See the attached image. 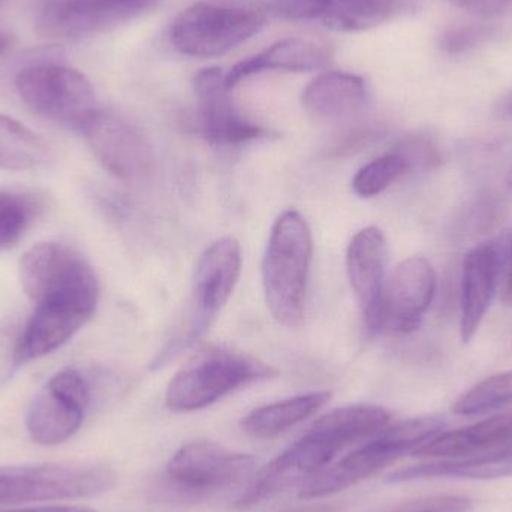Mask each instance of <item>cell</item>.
Here are the masks:
<instances>
[{
    "instance_id": "9a60e30c",
    "label": "cell",
    "mask_w": 512,
    "mask_h": 512,
    "mask_svg": "<svg viewBox=\"0 0 512 512\" xmlns=\"http://www.w3.org/2000/svg\"><path fill=\"white\" fill-rule=\"evenodd\" d=\"M198 101V123L204 140L213 146H240L268 132L246 119L231 99L225 72L218 66L201 69L194 78Z\"/></svg>"
},
{
    "instance_id": "83f0119b",
    "label": "cell",
    "mask_w": 512,
    "mask_h": 512,
    "mask_svg": "<svg viewBox=\"0 0 512 512\" xmlns=\"http://www.w3.org/2000/svg\"><path fill=\"white\" fill-rule=\"evenodd\" d=\"M512 403V370L484 379L460 396L453 412L463 417H474L496 411Z\"/></svg>"
},
{
    "instance_id": "5bb4252c",
    "label": "cell",
    "mask_w": 512,
    "mask_h": 512,
    "mask_svg": "<svg viewBox=\"0 0 512 512\" xmlns=\"http://www.w3.org/2000/svg\"><path fill=\"white\" fill-rule=\"evenodd\" d=\"M436 292V274L432 264L421 256L405 259L397 265L382 292L373 333L391 330L411 333L423 322Z\"/></svg>"
},
{
    "instance_id": "484cf974",
    "label": "cell",
    "mask_w": 512,
    "mask_h": 512,
    "mask_svg": "<svg viewBox=\"0 0 512 512\" xmlns=\"http://www.w3.org/2000/svg\"><path fill=\"white\" fill-rule=\"evenodd\" d=\"M50 159V146L41 135L24 123L0 114V170H36Z\"/></svg>"
},
{
    "instance_id": "4316f807",
    "label": "cell",
    "mask_w": 512,
    "mask_h": 512,
    "mask_svg": "<svg viewBox=\"0 0 512 512\" xmlns=\"http://www.w3.org/2000/svg\"><path fill=\"white\" fill-rule=\"evenodd\" d=\"M42 212L44 204L36 195L0 189V252L14 249Z\"/></svg>"
},
{
    "instance_id": "1f68e13d",
    "label": "cell",
    "mask_w": 512,
    "mask_h": 512,
    "mask_svg": "<svg viewBox=\"0 0 512 512\" xmlns=\"http://www.w3.org/2000/svg\"><path fill=\"white\" fill-rule=\"evenodd\" d=\"M474 502L465 496L438 495L405 502L390 512H469Z\"/></svg>"
},
{
    "instance_id": "74e56055",
    "label": "cell",
    "mask_w": 512,
    "mask_h": 512,
    "mask_svg": "<svg viewBox=\"0 0 512 512\" xmlns=\"http://www.w3.org/2000/svg\"><path fill=\"white\" fill-rule=\"evenodd\" d=\"M12 39L9 38L8 33L0 32V57L5 56L11 48Z\"/></svg>"
},
{
    "instance_id": "6da1fadb",
    "label": "cell",
    "mask_w": 512,
    "mask_h": 512,
    "mask_svg": "<svg viewBox=\"0 0 512 512\" xmlns=\"http://www.w3.org/2000/svg\"><path fill=\"white\" fill-rule=\"evenodd\" d=\"M312 233L306 219L288 210L274 222L262 259V285L271 315L285 327H300L306 312Z\"/></svg>"
},
{
    "instance_id": "3957f363",
    "label": "cell",
    "mask_w": 512,
    "mask_h": 512,
    "mask_svg": "<svg viewBox=\"0 0 512 512\" xmlns=\"http://www.w3.org/2000/svg\"><path fill=\"white\" fill-rule=\"evenodd\" d=\"M441 418L424 417L403 421L382 430L376 439L343 457L336 465L324 468L300 487L298 498L318 501L357 486L361 481L378 474L403 454L414 453L418 447L438 436L444 430Z\"/></svg>"
},
{
    "instance_id": "9c48e42d",
    "label": "cell",
    "mask_w": 512,
    "mask_h": 512,
    "mask_svg": "<svg viewBox=\"0 0 512 512\" xmlns=\"http://www.w3.org/2000/svg\"><path fill=\"white\" fill-rule=\"evenodd\" d=\"M161 0H39L33 11L36 32L53 41H75L116 29Z\"/></svg>"
},
{
    "instance_id": "7c38bea8",
    "label": "cell",
    "mask_w": 512,
    "mask_h": 512,
    "mask_svg": "<svg viewBox=\"0 0 512 512\" xmlns=\"http://www.w3.org/2000/svg\"><path fill=\"white\" fill-rule=\"evenodd\" d=\"M108 173L122 180H137L152 171L153 150L146 135L111 111L96 108L77 128Z\"/></svg>"
},
{
    "instance_id": "ffe728a7",
    "label": "cell",
    "mask_w": 512,
    "mask_h": 512,
    "mask_svg": "<svg viewBox=\"0 0 512 512\" xmlns=\"http://www.w3.org/2000/svg\"><path fill=\"white\" fill-rule=\"evenodd\" d=\"M501 255L495 245L477 246L463 264L460 331L468 343L477 334L498 285Z\"/></svg>"
},
{
    "instance_id": "e575fe53",
    "label": "cell",
    "mask_w": 512,
    "mask_h": 512,
    "mask_svg": "<svg viewBox=\"0 0 512 512\" xmlns=\"http://www.w3.org/2000/svg\"><path fill=\"white\" fill-rule=\"evenodd\" d=\"M8 512H98L92 510V508L84 507H41V508H29V510H17Z\"/></svg>"
},
{
    "instance_id": "d4e9b609",
    "label": "cell",
    "mask_w": 512,
    "mask_h": 512,
    "mask_svg": "<svg viewBox=\"0 0 512 512\" xmlns=\"http://www.w3.org/2000/svg\"><path fill=\"white\" fill-rule=\"evenodd\" d=\"M330 397L327 391H318L262 406L243 418L242 429L254 438H276L316 414Z\"/></svg>"
},
{
    "instance_id": "ba28073f",
    "label": "cell",
    "mask_w": 512,
    "mask_h": 512,
    "mask_svg": "<svg viewBox=\"0 0 512 512\" xmlns=\"http://www.w3.org/2000/svg\"><path fill=\"white\" fill-rule=\"evenodd\" d=\"M15 90L33 113L74 131L98 108L89 78L71 66H27L15 77Z\"/></svg>"
},
{
    "instance_id": "f1b7e54d",
    "label": "cell",
    "mask_w": 512,
    "mask_h": 512,
    "mask_svg": "<svg viewBox=\"0 0 512 512\" xmlns=\"http://www.w3.org/2000/svg\"><path fill=\"white\" fill-rule=\"evenodd\" d=\"M406 171H409V168L405 159L399 152L393 150L364 165L352 180V191L361 198L378 197Z\"/></svg>"
},
{
    "instance_id": "4dcf8cb0",
    "label": "cell",
    "mask_w": 512,
    "mask_h": 512,
    "mask_svg": "<svg viewBox=\"0 0 512 512\" xmlns=\"http://www.w3.org/2000/svg\"><path fill=\"white\" fill-rule=\"evenodd\" d=\"M493 35L487 26H460L442 35L441 48L448 54H462L474 50Z\"/></svg>"
},
{
    "instance_id": "7a4b0ae2",
    "label": "cell",
    "mask_w": 512,
    "mask_h": 512,
    "mask_svg": "<svg viewBox=\"0 0 512 512\" xmlns=\"http://www.w3.org/2000/svg\"><path fill=\"white\" fill-rule=\"evenodd\" d=\"M21 288L33 306L66 307L86 315L98 309V276L80 252L63 243L33 246L18 265Z\"/></svg>"
},
{
    "instance_id": "d6986e66",
    "label": "cell",
    "mask_w": 512,
    "mask_h": 512,
    "mask_svg": "<svg viewBox=\"0 0 512 512\" xmlns=\"http://www.w3.org/2000/svg\"><path fill=\"white\" fill-rule=\"evenodd\" d=\"M330 59L327 45L312 39L286 38L242 60L225 74L228 90L264 72H310L324 68Z\"/></svg>"
},
{
    "instance_id": "5b68a950",
    "label": "cell",
    "mask_w": 512,
    "mask_h": 512,
    "mask_svg": "<svg viewBox=\"0 0 512 512\" xmlns=\"http://www.w3.org/2000/svg\"><path fill=\"white\" fill-rule=\"evenodd\" d=\"M273 375L271 367L249 355L207 349L195 355L171 379L165 403L171 411H198L245 385Z\"/></svg>"
},
{
    "instance_id": "f546056e",
    "label": "cell",
    "mask_w": 512,
    "mask_h": 512,
    "mask_svg": "<svg viewBox=\"0 0 512 512\" xmlns=\"http://www.w3.org/2000/svg\"><path fill=\"white\" fill-rule=\"evenodd\" d=\"M394 150L403 156L409 170H417V168L427 170V168H432L433 165L441 161L438 147L424 135L405 138L394 147Z\"/></svg>"
},
{
    "instance_id": "8d00e7d4",
    "label": "cell",
    "mask_w": 512,
    "mask_h": 512,
    "mask_svg": "<svg viewBox=\"0 0 512 512\" xmlns=\"http://www.w3.org/2000/svg\"><path fill=\"white\" fill-rule=\"evenodd\" d=\"M496 110H498L499 116L512 119V92L508 93L507 96H504V98L501 99Z\"/></svg>"
},
{
    "instance_id": "30bf717a",
    "label": "cell",
    "mask_w": 512,
    "mask_h": 512,
    "mask_svg": "<svg viewBox=\"0 0 512 512\" xmlns=\"http://www.w3.org/2000/svg\"><path fill=\"white\" fill-rule=\"evenodd\" d=\"M90 385L80 370L66 367L48 379L30 403L26 429L36 444L53 447L69 441L83 426Z\"/></svg>"
},
{
    "instance_id": "52a82bcc",
    "label": "cell",
    "mask_w": 512,
    "mask_h": 512,
    "mask_svg": "<svg viewBox=\"0 0 512 512\" xmlns=\"http://www.w3.org/2000/svg\"><path fill=\"white\" fill-rule=\"evenodd\" d=\"M116 481L114 471L99 465L0 468V505L95 498L110 492Z\"/></svg>"
},
{
    "instance_id": "2e32d148",
    "label": "cell",
    "mask_w": 512,
    "mask_h": 512,
    "mask_svg": "<svg viewBox=\"0 0 512 512\" xmlns=\"http://www.w3.org/2000/svg\"><path fill=\"white\" fill-rule=\"evenodd\" d=\"M336 454L331 448L304 435L256 475L248 489L237 499L236 508L246 510L297 484L303 486L313 475L327 468Z\"/></svg>"
},
{
    "instance_id": "8fae6325",
    "label": "cell",
    "mask_w": 512,
    "mask_h": 512,
    "mask_svg": "<svg viewBox=\"0 0 512 512\" xmlns=\"http://www.w3.org/2000/svg\"><path fill=\"white\" fill-rule=\"evenodd\" d=\"M255 457L228 450L215 442H191L180 448L167 465L174 490L188 498H203L236 486L252 474Z\"/></svg>"
},
{
    "instance_id": "e0dca14e",
    "label": "cell",
    "mask_w": 512,
    "mask_h": 512,
    "mask_svg": "<svg viewBox=\"0 0 512 512\" xmlns=\"http://www.w3.org/2000/svg\"><path fill=\"white\" fill-rule=\"evenodd\" d=\"M346 273L352 291L372 330L381 304L388 264V245L378 227H367L352 237L346 249Z\"/></svg>"
},
{
    "instance_id": "277c9868",
    "label": "cell",
    "mask_w": 512,
    "mask_h": 512,
    "mask_svg": "<svg viewBox=\"0 0 512 512\" xmlns=\"http://www.w3.org/2000/svg\"><path fill=\"white\" fill-rule=\"evenodd\" d=\"M242 271V249L231 237L210 245L198 259L192 285L191 303L185 324L153 360V369H162L204 336L222 307L233 295Z\"/></svg>"
},
{
    "instance_id": "8992f818",
    "label": "cell",
    "mask_w": 512,
    "mask_h": 512,
    "mask_svg": "<svg viewBox=\"0 0 512 512\" xmlns=\"http://www.w3.org/2000/svg\"><path fill=\"white\" fill-rule=\"evenodd\" d=\"M267 15L256 9L198 2L171 24L170 39L179 53L198 59L224 56L258 35Z\"/></svg>"
},
{
    "instance_id": "ac0fdd59",
    "label": "cell",
    "mask_w": 512,
    "mask_h": 512,
    "mask_svg": "<svg viewBox=\"0 0 512 512\" xmlns=\"http://www.w3.org/2000/svg\"><path fill=\"white\" fill-rule=\"evenodd\" d=\"M92 316L66 307L35 306L15 343L12 364L26 366L68 343Z\"/></svg>"
},
{
    "instance_id": "d590c367",
    "label": "cell",
    "mask_w": 512,
    "mask_h": 512,
    "mask_svg": "<svg viewBox=\"0 0 512 512\" xmlns=\"http://www.w3.org/2000/svg\"><path fill=\"white\" fill-rule=\"evenodd\" d=\"M510 256V268H508L507 280H505L504 291H502V301H504L507 306H512V246Z\"/></svg>"
},
{
    "instance_id": "7402d4cb",
    "label": "cell",
    "mask_w": 512,
    "mask_h": 512,
    "mask_svg": "<svg viewBox=\"0 0 512 512\" xmlns=\"http://www.w3.org/2000/svg\"><path fill=\"white\" fill-rule=\"evenodd\" d=\"M366 81L345 71H327L313 78L303 92L304 108L322 119L357 113L367 102Z\"/></svg>"
},
{
    "instance_id": "cb8c5ba5",
    "label": "cell",
    "mask_w": 512,
    "mask_h": 512,
    "mask_svg": "<svg viewBox=\"0 0 512 512\" xmlns=\"http://www.w3.org/2000/svg\"><path fill=\"white\" fill-rule=\"evenodd\" d=\"M512 475V445L487 456L469 459L445 460V462L424 463L406 466L387 475L385 483L400 484L429 478L453 477L468 480H498Z\"/></svg>"
},
{
    "instance_id": "4fadbf2b",
    "label": "cell",
    "mask_w": 512,
    "mask_h": 512,
    "mask_svg": "<svg viewBox=\"0 0 512 512\" xmlns=\"http://www.w3.org/2000/svg\"><path fill=\"white\" fill-rule=\"evenodd\" d=\"M415 0H273L267 12L292 23H319L334 32H363L414 8Z\"/></svg>"
},
{
    "instance_id": "ab89813d",
    "label": "cell",
    "mask_w": 512,
    "mask_h": 512,
    "mask_svg": "<svg viewBox=\"0 0 512 512\" xmlns=\"http://www.w3.org/2000/svg\"><path fill=\"white\" fill-rule=\"evenodd\" d=\"M5 2H8V0H0V6H2Z\"/></svg>"
},
{
    "instance_id": "836d02e7",
    "label": "cell",
    "mask_w": 512,
    "mask_h": 512,
    "mask_svg": "<svg viewBox=\"0 0 512 512\" xmlns=\"http://www.w3.org/2000/svg\"><path fill=\"white\" fill-rule=\"evenodd\" d=\"M342 511V507L339 504H307L303 505V507L291 508V510H286L282 512H340Z\"/></svg>"
},
{
    "instance_id": "603a6c76",
    "label": "cell",
    "mask_w": 512,
    "mask_h": 512,
    "mask_svg": "<svg viewBox=\"0 0 512 512\" xmlns=\"http://www.w3.org/2000/svg\"><path fill=\"white\" fill-rule=\"evenodd\" d=\"M512 441V412L496 415L474 426L454 432L439 433L414 451L423 457H466L507 445Z\"/></svg>"
},
{
    "instance_id": "60d3db41",
    "label": "cell",
    "mask_w": 512,
    "mask_h": 512,
    "mask_svg": "<svg viewBox=\"0 0 512 512\" xmlns=\"http://www.w3.org/2000/svg\"><path fill=\"white\" fill-rule=\"evenodd\" d=\"M507 2H508V0H507Z\"/></svg>"
},
{
    "instance_id": "f35d334b",
    "label": "cell",
    "mask_w": 512,
    "mask_h": 512,
    "mask_svg": "<svg viewBox=\"0 0 512 512\" xmlns=\"http://www.w3.org/2000/svg\"><path fill=\"white\" fill-rule=\"evenodd\" d=\"M507 183H508V186H510V188H512V168L510 170V173H508Z\"/></svg>"
},
{
    "instance_id": "44dd1931",
    "label": "cell",
    "mask_w": 512,
    "mask_h": 512,
    "mask_svg": "<svg viewBox=\"0 0 512 512\" xmlns=\"http://www.w3.org/2000/svg\"><path fill=\"white\" fill-rule=\"evenodd\" d=\"M388 423L390 414L384 408L373 405L346 406L322 415L306 436L337 453L354 442L378 435Z\"/></svg>"
},
{
    "instance_id": "d6a6232c",
    "label": "cell",
    "mask_w": 512,
    "mask_h": 512,
    "mask_svg": "<svg viewBox=\"0 0 512 512\" xmlns=\"http://www.w3.org/2000/svg\"><path fill=\"white\" fill-rule=\"evenodd\" d=\"M460 8L480 15H493L501 12L507 5V0H451Z\"/></svg>"
}]
</instances>
